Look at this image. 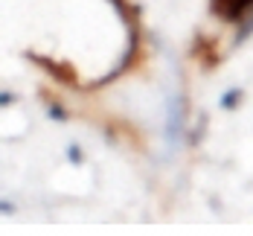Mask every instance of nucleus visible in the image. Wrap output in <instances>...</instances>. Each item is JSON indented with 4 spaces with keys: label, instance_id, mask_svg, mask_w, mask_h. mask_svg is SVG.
Returning a JSON list of instances; mask_svg holds the SVG:
<instances>
[{
    "label": "nucleus",
    "instance_id": "obj_1",
    "mask_svg": "<svg viewBox=\"0 0 253 236\" xmlns=\"http://www.w3.org/2000/svg\"><path fill=\"white\" fill-rule=\"evenodd\" d=\"M236 99H239V94H227V96L221 99V105H224V108H230V105H236Z\"/></svg>",
    "mask_w": 253,
    "mask_h": 236
}]
</instances>
